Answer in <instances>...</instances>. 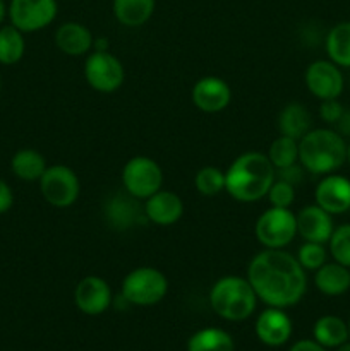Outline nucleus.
<instances>
[{
	"mask_svg": "<svg viewBox=\"0 0 350 351\" xmlns=\"http://www.w3.org/2000/svg\"><path fill=\"white\" fill-rule=\"evenodd\" d=\"M247 280L268 307H294L307 290L305 269L283 249H264L250 259Z\"/></svg>",
	"mask_w": 350,
	"mask_h": 351,
	"instance_id": "nucleus-1",
	"label": "nucleus"
},
{
	"mask_svg": "<svg viewBox=\"0 0 350 351\" xmlns=\"http://www.w3.org/2000/svg\"><path fill=\"white\" fill-rule=\"evenodd\" d=\"M277 178V170L263 153L249 151L235 158L225 171V191L239 202L263 199Z\"/></svg>",
	"mask_w": 350,
	"mask_h": 351,
	"instance_id": "nucleus-2",
	"label": "nucleus"
},
{
	"mask_svg": "<svg viewBox=\"0 0 350 351\" xmlns=\"http://www.w3.org/2000/svg\"><path fill=\"white\" fill-rule=\"evenodd\" d=\"M299 161L312 175L335 173L347 161V143L338 130L311 129L299 141Z\"/></svg>",
	"mask_w": 350,
	"mask_h": 351,
	"instance_id": "nucleus-3",
	"label": "nucleus"
},
{
	"mask_svg": "<svg viewBox=\"0 0 350 351\" xmlns=\"http://www.w3.org/2000/svg\"><path fill=\"white\" fill-rule=\"evenodd\" d=\"M209 305L218 317L230 322H240L254 314L257 295L247 278H220L209 290Z\"/></svg>",
	"mask_w": 350,
	"mask_h": 351,
	"instance_id": "nucleus-4",
	"label": "nucleus"
},
{
	"mask_svg": "<svg viewBox=\"0 0 350 351\" xmlns=\"http://www.w3.org/2000/svg\"><path fill=\"white\" fill-rule=\"evenodd\" d=\"M168 280L160 269L150 266L136 267L122 281V298L130 305L151 307L165 298Z\"/></svg>",
	"mask_w": 350,
	"mask_h": 351,
	"instance_id": "nucleus-5",
	"label": "nucleus"
},
{
	"mask_svg": "<svg viewBox=\"0 0 350 351\" xmlns=\"http://www.w3.org/2000/svg\"><path fill=\"white\" fill-rule=\"evenodd\" d=\"M254 233L264 249H283L297 237V216L290 208L271 206L257 218Z\"/></svg>",
	"mask_w": 350,
	"mask_h": 351,
	"instance_id": "nucleus-6",
	"label": "nucleus"
},
{
	"mask_svg": "<svg viewBox=\"0 0 350 351\" xmlns=\"http://www.w3.org/2000/svg\"><path fill=\"white\" fill-rule=\"evenodd\" d=\"M38 182H40L41 195L54 208H71L81 194L79 177L72 168L65 165L48 167Z\"/></svg>",
	"mask_w": 350,
	"mask_h": 351,
	"instance_id": "nucleus-7",
	"label": "nucleus"
},
{
	"mask_svg": "<svg viewBox=\"0 0 350 351\" xmlns=\"http://www.w3.org/2000/svg\"><path fill=\"white\" fill-rule=\"evenodd\" d=\"M122 184L127 194L146 201L163 185V171L153 158L134 156L124 165Z\"/></svg>",
	"mask_w": 350,
	"mask_h": 351,
	"instance_id": "nucleus-8",
	"label": "nucleus"
},
{
	"mask_svg": "<svg viewBox=\"0 0 350 351\" xmlns=\"http://www.w3.org/2000/svg\"><path fill=\"white\" fill-rule=\"evenodd\" d=\"M12 26L23 33L45 29L58 14L57 0H10L7 9Z\"/></svg>",
	"mask_w": 350,
	"mask_h": 351,
	"instance_id": "nucleus-9",
	"label": "nucleus"
},
{
	"mask_svg": "<svg viewBox=\"0 0 350 351\" xmlns=\"http://www.w3.org/2000/svg\"><path fill=\"white\" fill-rule=\"evenodd\" d=\"M86 82L98 93H115L124 84V65L110 51H95L84 64Z\"/></svg>",
	"mask_w": 350,
	"mask_h": 351,
	"instance_id": "nucleus-10",
	"label": "nucleus"
},
{
	"mask_svg": "<svg viewBox=\"0 0 350 351\" xmlns=\"http://www.w3.org/2000/svg\"><path fill=\"white\" fill-rule=\"evenodd\" d=\"M305 86L318 99H336L343 93L345 79L331 60H316L305 71Z\"/></svg>",
	"mask_w": 350,
	"mask_h": 351,
	"instance_id": "nucleus-11",
	"label": "nucleus"
},
{
	"mask_svg": "<svg viewBox=\"0 0 350 351\" xmlns=\"http://www.w3.org/2000/svg\"><path fill=\"white\" fill-rule=\"evenodd\" d=\"M74 304L82 314L100 315L112 305L110 285L100 276H86L75 285Z\"/></svg>",
	"mask_w": 350,
	"mask_h": 351,
	"instance_id": "nucleus-12",
	"label": "nucleus"
},
{
	"mask_svg": "<svg viewBox=\"0 0 350 351\" xmlns=\"http://www.w3.org/2000/svg\"><path fill=\"white\" fill-rule=\"evenodd\" d=\"M314 199L331 216L350 211V180L342 175H325L316 187Z\"/></svg>",
	"mask_w": 350,
	"mask_h": 351,
	"instance_id": "nucleus-13",
	"label": "nucleus"
},
{
	"mask_svg": "<svg viewBox=\"0 0 350 351\" xmlns=\"http://www.w3.org/2000/svg\"><path fill=\"white\" fill-rule=\"evenodd\" d=\"M292 329L294 326H292L288 314L283 308L278 307H268L266 311L261 312L256 319V326H254L257 339L271 348L283 346L290 339Z\"/></svg>",
	"mask_w": 350,
	"mask_h": 351,
	"instance_id": "nucleus-14",
	"label": "nucleus"
},
{
	"mask_svg": "<svg viewBox=\"0 0 350 351\" xmlns=\"http://www.w3.org/2000/svg\"><path fill=\"white\" fill-rule=\"evenodd\" d=\"M192 101L201 112L218 113L232 101V89L222 77L206 75L199 79L192 88Z\"/></svg>",
	"mask_w": 350,
	"mask_h": 351,
	"instance_id": "nucleus-15",
	"label": "nucleus"
},
{
	"mask_svg": "<svg viewBox=\"0 0 350 351\" xmlns=\"http://www.w3.org/2000/svg\"><path fill=\"white\" fill-rule=\"evenodd\" d=\"M139 199L132 197L130 194H115L105 202L103 206V213H105V219L113 230L117 232H126V230L132 228L141 218H146L144 215V208L139 206Z\"/></svg>",
	"mask_w": 350,
	"mask_h": 351,
	"instance_id": "nucleus-16",
	"label": "nucleus"
},
{
	"mask_svg": "<svg viewBox=\"0 0 350 351\" xmlns=\"http://www.w3.org/2000/svg\"><path fill=\"white\" fill-rule=\"evenodd\" d=\"M295 216H297V235H301L304 242L328 243L335 230L329 213L319 208L318 204H311L302 208Z\"/></svg>",
	"mask_w": 350,
	"mask_h": 351,
	"instance_id": "nucleus-17",
	"label": "nucleus"
},
{
	"mask_svg": "<svg viewBox=\"0 0 350 351\" xmlns=\"http://www.w3.org/2000/svg\"><path fill=\"white\" fill-rule=\"evenodd\" d=\"M146 219L158 226H170L177 223L184 215V202L175 192L160 189L144 202Z\"/></svg>",
	"mask_w": 350,
	"mask_h": 351,
	"instance_id": "nucleus-18",
	"label": "nucleus"
},
{
	"mask_svg": "<svg viewBox=\"0 0 350 351\" xmlns=\"http://www.w3.org/2000/svg\"><path fill=\"white\" fill-rule=\"evenodd\" d=\"M93 36L91 31L81 23L75 21H69L58 26L55 31V45L58 50L71 57H79V55H86L93 48Z\"/></svg>",
	"mask_w": 350,
	"mask_h": 351,
	"instance_id": "nucleus-19",
	"label": "nucleus"
},
{
	"mask_svg": "<svg viewBox=\"0 0 350 351\" xmlns=\"http://www.w3.org/2000/svg\"><path fill=\"white\" fill-rule=\"evenodd\" d=\"M314 285L326 297H340L350 290V267L338 263H325L314 271Z\"/></svg>",
	"mask_w": 350,
	"mask_h": 351,
	"instance_id": "nucleus-20",
	"label": "nucleus"
},
{
	"mask_svg": "<svg viewBox=\"0 0 350 351\" xmlns=\"http://www.w3.org/2000/svg\"><path fill=\"white\" fill-rule=\"evenodd\" d=\"M312 129V117L302 103H290L285 106L278 117L280 136L301 141Z\"/></svg>",
	"mask_w": 350,
	"mask_h": 351,
	"instance_id": "nucleus-21",
	"label": "nucleus"
},
{
	"mask_svg": "<svg viewBox=\"0 0 350 351\" xmlns=\"http://www.w3.org/2000/svg\"><path fill=\"white\" fill-rule=\"evenodd\" d=\"M156 0H113L112 10L122 26L139 27L151 19Z\"/></svg>",
	"mask_w": 350,
	"mask_h": 351,
	"instance_id": "nucleus-22",
	"label": "nucleus"
},
{
	"mask_svg": "<svg viewBox=\"0 0 350 351\" xmlns=\"http://www.w3.org/2000/svg\"><path fill=\"white\" fill-rule=\"evenodd\" d=\"M312 336L314 341L328 348H338L340 345L350 339L349 324L338 315H323L314 322L312 328Z\"/></svg>",
	"mask_w": 350,
	"mask_h": 351,
	"instance_id": "nucleus-23",
	"label": "nucleus"
},
{
	"mask_svg": "<svg viewBox=\"0 0 350 351\" xmlns=\"http://www.w3.org/2000/svg\"><path fill=\"white\" fill-rule=\"evenodd\" d=\"M47 168V160L43 154L38 153L36 149H30V147L19 149L10 160L12 173L24 182L40 180Z\"/></svg>",
	"mask_w": 350,
	"mask_h": 351,
	"instance_id": "nucleus-24",
	"label": "nucleus"
},
{
	"mask_svg": "<svg viewBox=\"0 0 350 351\" xmlns=\"http://www.w3.org/2000/svg\"><path fill=\"white\" fill-rule=\"evenodd\" d=\"M326 53L338 67L350 69V21L335 24L326 36Z\"/></svg>",
	"mask_w": 350,
	"mask_h": 351,
	"instance_id": "nucleus-25",
	"label": "nucleus"
},
{
	"mask_svg": "<svg viewBox=\"0 0 350 351\" xmlns=\"http://www.w3.org/2000/svg\"><path fill=\"white\" fill-rule=\"evenodd\" d=\"M233 339L220 328H205L189 338L187 351H233Z\"/></svg>",
	"mask_w": 350,
	"mask_h": 351,
	"instance_id": "nucleus-26",
	"label": "nucleus"
},
{
	"mask_svg": "<svg viewBox=\"0 0 350 351\" xmlns=\"http://www.w3.org/2000/svg\"><path fill=\"white\" fill-rule=\"evenodd\" d=\"M23 34V31L12 24L0 27V64L14 65L24 57L26 41Z\"/></svg>",
	"mask_w": 350,
	"mask_h": 351,
	"instance_id": "nucleus-27",
	"label": "nucleus"
},
{
	"mask_svg": "<svg viewBox=\"0 0 350 351\" xmlns=\"http://www.w3.org/2000/svg\"><path fill=\"white\" fill-rule=\"evenodd\" d=\"M266 156L270 158L275 170L290 167V165L297 163L299 161V141L292 139V137H287V136L277 137V139L271 143Z\"/></svg>",
	"mask_w": 350,
	"mask_h": 351,
	"instance_id": "nucleus-28",
	"label": "nucleus"
},
{
	"mask_svg": "<svg viewBox=\"0 0 350 351\" xmlns=\"http://www.w3.org/2000/svg\"><path fill=\"white\" fill-rule=\"evenodd\" d=\"M194 185L198 189L199 194L208 195H218L220 192L225 191V171H222L216 167H205L196 173Z\"/></svg>",
	"mask_w": 350,
	"mask_h": 351,
	"instance_id": "nucleus-29",
	"label": "nucleus"
},
{
	"mask_svg": "<svg viewBox=\"0 0 350 351\" xmlns=\"http://www.w3.org/2000/svg\"><path fill=\"white\" fill-rule=\"evenodd\" d=\"M328 245L333 261L350 267V223H343L333 230Z\"/></svg>",
	"mask_w": 350,
	"mask_h": 351,
	"instance_id": "nucleus-30",
	"label": "nucleus"
},
{
	"mask_svg": "<svg viewBox=\"0 0 350 351\" xmlns=\"http://www.w3.org/2000/svg\"><path fill=\"white\" fill-rule=\"evenodd\" d=\"M295 257L305 271H318L328 259V252H326L325 243L305 242L299 247V252Z\"/></svg>",
	"mask_w": 350,
	"mask_h": 351,
	"instance_id": "nucleus-31",
	"label": "nucleus"
},
{
	"mask_svg": "<svg viewBox=\"0 0 350 351\" xmlns=\"http://www.w3.org/2000/svg\"><path fill=\"white\" fill-rule=\"evenodd\" d=\"M266 197L270 199V204L275 208H290L295 201V185L275 178Z\"/></svg>",
	"mask_w": 350,
	"mask_h": 351,
	"instance_id": "nucleus-32",
	"label": "nucleus"
},
{
	"mask_svg": "<svg viewBox=\"0 0 350 351\" xmlns=\"http://www.w3.org/2000/svg\"><path fill=\"white\" fill-rule=\"evenodd\" d=\"M343 113H345V108H343L342 103L336 99H323L321 106H319V117H321L323 122L333 123L336 125L338 120L342 119Z\"/></svg>",
	"mask_w": 350,
	"mask_h": 351,
	"instance_id": "nucleus-33",
	"label": "nucleus"
},
{
	"mask_svg": "<svg viewBox=\"0 0 350 351\" xmlns=\"http://www.w3.org/2000/svg\"><path fill=\"white\" fill-rule=\"evenodd\" d=\"M302 175H304V168H302V165L299 167L297 163L290 165V167H285V168H278L277 170V178L278 180H283V182H288V184L292 185H297L302 182Z\"/></svg>",
	"mask_w": 350,
	"mask_h": 351,
	"instance_id": "nucleus-34",
	"label": "nucleus"
},
{
	"mask_svg": "<svg viewBox=\"0 0 350 351\" xmlns=\"http://www.w3.org/2000/svg\"><path fill=\"white\" fill-rule=\"evenodd\" d=\"M12 202H14V194H12V189L9 187L5 180L0 178V215L9 211L12 208Z\"/></svg>",
	"mask_w": 350,
	"mask_h": 351,
	"instance_id": "nucleus-35",
	"label": "nucleus"
},
{
	"mask_svg": "<svg viewBox=\"0 0 350 351\" xmlns=\"http://www.w3.org/2000/svg\"><path fill=\"white\" fill-rule=\"evenodd\" d=\"M290 351H328L325 346L319 345L314 339H301V341L294 343Z\"/></svg>",
	"mask_w": 350,
	"mask_h": 351,
	"instance_id": "nucleus-36",
	"label": "nucleus"
},
{
	"mask_svg": "<svg viewBox=\"0 0 350 351\" xmlns=\"http://www.w3.org/2000/svg\"><path fill=\"white\" fill-rule=\"evenodd\" d=\"M93 50L108 51V40L106 38H95V41H93Z\"/></svg>",
	"mask_w": 350,
	"mask_h": 351,
	"instance_id": "nucleus-37",
	"label": "nucleus"
},
{
	"mask_svg": "<svg viewBox=\"0 0 350 351\" xmlns=\"http://www.w3.org/2000/svg\"><path fill=\"white\" fill-rule=\"evenodd\" d=\"M5 16H7L5 2H3V0H0V24L3 23V19H5Z\"/></svg>",
	"mask_w": 350,
	"mask_h": 351,
	"instance_id": "nucleus-38",
	"label": "nucleus"
},
{
	"mask_svg": "<svg viewBox=\"0 0 350 351\" xmlns=\"http://www.w3.org/2000/svg\"><path fill=\"white\" fill-rule=\"evenodd\" d=\"M335 351H350V341L343 343V345H340L338 348H335Z\"/></svg>",
	"mask_w": 350,
	"mask_h": 351,
	"instance_id": "nucleus-39",
	"label": "nucleus"
},
{
	"mask_svg": "<svg viewBox=\"0 0 350 351\" xmlns=\"http://www.w3.org/2000/svg\"><path fill=\"white\" fill-rule=\"evenodd\" d=\"M347 161H349V165H350V143L347 144Z\"/></svg>",
	"mask_w": 350,
	"mask_h": 351,
	"instance_id": "nucleus-40",
	"label": "nucleus"
},
{
	"mask_svg": "<svg viewBox=\"0 0 350 351\" xmlns=\"http://www.w3.org/2000/svg\"><path fill=\"white\" fill-rule=\"evenodd\" d=\"M0 88H2V79H0Z\"/></svg>",
	"mask_w": 350,
	"mask_h": 351,
	"instance_id": "nucleus-41",
	"label": "nucleus"
},
{
	"mask_svg": "<svg viewBox=\"0 0 350 351\" xmlns=\"http://www.w3.org/2000/svg\"><path fill=\"white\" fill-rule=\"evenodd\" d=\"M349 332H350V322H349Z\"/></svg>",
	"mask_w": 350,
	"mask_h": 351,
	"instance_id": "nucleus-42",
	"label": "nucleus"
}]
</instances>
